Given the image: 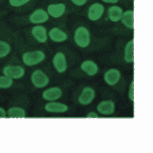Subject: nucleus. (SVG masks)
I'll use <instances>...</instances> for the list:
<instances>
[{
  "label": "nucleus",
  "instance_id": "obj_24",
  "mask_svg": "<svg viewBox=\"0 0 153 153\" xmlns=\"http://www.w3.org/2000/svg\"><path fill=\"white\" fill-rule=\"evenodd\" d=\"M134 80H132L129 85V90L128 92V97L131 102H134Z\"/></svg>",
  "mask_w": 153,
  "mask_h": 153
},
{
  "label": "nucleus",
  "instance_id": "obj_27",
  "mask_svg": "<svg viewBox=\"0 0 153 153\" xmlns=\"http://www.w3.org/2000/svg\"><path fill=\"white\" fill-rule=\"evenodd\" d=\"M7 116V110L1 106H0V118H6Z\"/></svg>",
  "mask_w": 153,
  "mask_h": 153
},
{
  "label": "nucleus",
  "instance_id": "obj_5",
  "mask_svg": "<svg viewBox=\"0 0 153 153\" xmlns=\"http://www.w3.org/2000/svg\"><path fill=\"white\" fill-rule=\"evenodd\" d=\"M2 71L3 75L13 80L23 78L26 74L25 68L19 65H7L3 67Z\"/></svg>",
  "mask_w": 153,
  "mask_h": 153
},
{
  "label": "nucleus",
  "instance_id": "obj_11",
  "mask_svg": "<svg viewBox=\"0 0 153 153\" xmlns=\"http://www.w3.org/2000/svg\"><path fill=\"white\" fill-rule=\"evenodd\" d=\"M96 92L94 88L90 86L84 87L77 98V102L81 105L87 106L91 104L95 100Z\"/></svg>",
  "mask_w": 153,
  "mask_h": 153
},
{
  "label": "nucleus",
  "instance_id": "obj_6",
  "mask_svg": "<svg viewBox=\"0 0 153 153\" xmlns=\"http://www.w3.org/2000/svg\"><path fill=\"white\" fill-rule=\"evenodd\" d=\"M105 10L103 4L100 2H95L88 7L87 12V18L90 22H98L103 17Z\"/></svg>",
  "mask_w": 153,
  "mask_h": 153
},
{
  "label": "nucleus",
  "instance_id": "obj_26",
  "mask_svg": "<svg viewBox=\"0 0 153 153\" xmlns=\"http://www.w3.org/2000/svg\"><path fill=\"white\" fill-rule=\"evenodd\" d=\"M85 117L88 118H99L100 116L98 114V113L94 111H91L89 112L88 114H87Z\"/></svg>",
  "mask_w": 153,
  "mask_h": 153
},
{
  "label": "nucleus",
  "instance_id": "obj_7",
  "mask_svg": "<svg viewBox=\"0 0 153 153\" xmlns=\"http://www.w3.org/2000/svg\"><path fill=\"white\" fill-rule=\"evenodd\" d=\"M49 17L46 10L43 8H37L29 15V20L31 24L35 25H43L49 21Z\"/></svg>",
  "mask_w": 153,
  "mask_h": 153
},
{
  "label": "nucleus",
  "instance_id": "obj_20",
  "mask_svg": "<svg viewBox=\"0 0 153 153\" xmlns=\"http://www.w3.org/2000/svg\"><path fill=\"white\" fill-rule=\"evenodd\" d=\"M7 116L11 118H24L27 117V112L23 107L13 106L7 110Z\"/></svg>",
  "mask_w": 153,
  "mask_h": 153
},
{
  "label": "nucleus",
  "instance_id": "obj_2",
  "mask_svg": "<svg viewBox=\"0 0 153 153\" xmlns=\"http://www.w3.org/2000/svg\"><path fill=\"white\" fill-rule=\"evenodd\" d=\"M73 40L75 45L81 49H86L90 46L91 42L90 31L83 25L77 27L74 30Z\"/></svg>",
  "mask_w": 153,
  "mask_h": 153
},
{
  "label": "nucleus",
  "instance_id": "obj_21",
  "mask_svg": "<svg viewBox=\"0 0 153 153\" xmlns=\"http://www.w3.org/2000/svg\"><path fill=\"white\" fill-rule=\"evenodd\" d=\"M12 50V48L9 42L0 39V59L7 57L11 53Z\"/></svg>",
  "mask_w": 153,
  "mask_h": 153
},
{
  "label": "nucleus",
  "instance_id": "obj_16",
  "mask_svg": "<svg viewBox=\"0 0 153 153\" xmlns=\"http://www.w3.org/2000/svg\"><path fill=\"white\" fill-rule=\"evenodd\" d=\"M81 70L89 76H94L100 71L98 65L91 59H86L83 61L80 65Z\"/></svg>",
  "mask_w": 153,
  "mask_h": 153
},
{
  "label": "nucleus",
  "instance_id": "obj_14",
  "mask_svg": "<svg viewBox=\"0 0 153 153\" xmlns=\"http://www.w3.org/2000/svg\"><path fill=\"white\" fill-rule=\"evenodd\" d=\"M49 39L53 43H62L68 39V33L58 27H53L48 30Z\"/></svg>",
  "mask_w": 153,
  "mask_h": 153
},
{
  "label": "nucleus",
  "instance_id": "obj_15",
  "mask_svg": "<svg viewBox=\"0 0 153 153\" xmlns=\"http://www.w3.org/2000/svg\"><path fill=\"white\" fill-rule=\"evenodd\" d=\"M116 105L114 101L110 100L102 101L97 104L96 110L100 114L105 116H111L115 113Z\"/></svg>",
  "mask_w": 153,
  "mask_h": 153
},
{
  "label": "nucleus",
  "instance_id": "obj_4",
  "mask_svg": "<svg viewBox=\"0 0 153 153\" xmlns=\"http://www.w3.org/2000/svg\"><path fill=\"white\" fill-rule=\"evenodd\" d=\"M51 62L53 68L58 74H64L68 70V59L65 53L63 51L56 52L53 55Z\"/></svg>",
  "mask_w": 153,
  "mask_h": 153
},
{
  "label": "nucleus",
  "instance_id": "obj_1",
  "mask_svg": "<svg viewBox=\"0 0 153 153\" xmlns=\"http://www.w3.org/2000/svg\"><path fill=\"white\" fill-rule=\"evenodd\" d=\"M46 57L45 52L42 49H38L25 52L22 54L21 59L26 66L32 67L43 63Z\"/></svg>",
  "mask_w": 153,
  "mask_h": 153
},
{
  "label": "nucleus",
  "instance_id": "obj_28",
  "mask_svg": "<svg viewBox=\"0 0 153 153\" xmlns=\"http://www.w3.org/2000/svg\"><path fill=\"white\" fill-rule=\"evenodd\" d=\"M101 1L106 4L114 5V4H117L119 2H120V0H101Z\"/></svg>",
  "mask_w": 153,
  "mask_h": 153
},
{
  "label": "nucleus",
  "instance_id": "obj_8",
  "mask_svg": "<svg viewBox=\"0 0 153 153\" xmlns=\"http://www.w3.org/2000/svg\"><path fill=\"white\" fill-rule=\"evenodd\" d=\"M63 95V91L59 87L53 86L45 88L42 92V98L47 102L58 101L62 98Z\"/></svg>",
  "mask_w": 153,
  "mask_h": 153
},
{
  "label": "nucleus",
  "instance_id": "obj_18",
  "mask_svg": "<svg viewBox=\"0 0 153 153\" xmlns=\"http://www.w3.org/2000/svg\"><path fill=\"white\" fill-rule=\"evenodd\" d=\"M123 61L127 64H132L134 63V40L133 39L128 41L125 45L123 51Z\"/></svg>",
  "mask_w": 153,
  "mask_h": 153
},
{
  "label": "nucleus",
  "instance_id": "obj_19",
  "mask_svg": "<svg viewBox=\"0 0 153 153\" xmlns=\"http://www.w3.org/2000/svg\"><path fill=\"white\" fill-rule=\"evenodd\" d=\"M120 22L128 30L134 29V11L133 9H127L123 11Z\"/></svg>",
  "mask_w": 153,
  "mask_h": 153
},
{
  "label": "nucleus",
  "instance_id": "obj_23",
  "mask_svg": "<svg viewBox=\"0 0 153 153\" xmlns=\"http://www.w3.org/2000/svg\"><path fill=\"white\" fill-rule=\"evenodd\" d=\"M31 0H8V3L13 8L21 7L30 3Z\"/></svg>",
  "mask_w": 153,
  "mask_h": 153
},
{
  "label": "nucleus",
  "instance_id": "obj_13",
  "mask_svg": "<svg viewBox=\"0 0 153 153\" xmlns=\"http://www.w3.org/2000/svg\"><path fill=\"white\" fill-rule=\"evenodd\" d=\"M122 78V74L118 69L111 68L105 72L103 80L106 84L110 86H114L118 84Z\"/></svg>",
  "mask_w": 153,
  "mask_h": 153
},
{
  "label": "nucleus",
  "instance_id": "obj_9",
  "mask_svg": "<svg viewBox=\"0 0 153 153\" xmlns=\"http://www.w3.org/2000/svg\"><path fill=\"white\" fill-rule=\"evenodd\" d=\"M43 109L47 113L53 114H65L69 110V105L58 101L47 102L44 105Z\"/></svg>",
  "mask_w": 153,
  "mask_h": 153
},
{
  "label": "nucleus",
  "instance_id": "obj_22",
  "mask_svg": "<svg viewBox=\"0 0 153 153\" xmlns=\"http://www.w3.org/2000/svg\"><path fill=\"white\" fill-rule=\"evenodd\" d=\"M14 81L13 80L3 74L0 75V89H10L13 85Z\"/></svg>",
  "mask_w": 153,
  "mask_h": 153
},
{
  "label": "nucleus",
  "instance_id": "obj_3",
  "mask_svg": "<svg viewBox=\"0 0 153 153\" xmlns=\"http://www.w3.org/2000/svg\"><path fill=\"white\" fill-rule=\"evenodd\" d=\"M32 85L37 89H45L50 83V78L42 69H37L33 71L30 77Z\"/></svg>",
  "mask_w": 153,
  "mask_h": 153
},
{
  "label": "nucleus",
  "instance_id": "obj_10",
  "mask_svg": "<svg viewBox=\"0 0 153 153\" xmlns=\"http://www.w3.org/2000/svg\"><path fill=\"white\" fill-rule=\"evenodd\" d=\"M30 33L35 40L40 44H45L49 39L48 30L43 25L33 26L30 29Z\"/></svg>",
  "mask_w": 153,
  "mask_h": 153
},
{
  "label": "nucleus",
  "instance_id": "obj_25",
  "mask_svg": "<svg viewBox=\"0 0 153 153\" xmlns=\"http://www.w3.org/2000/svg\"><path fill=\"white\" fill-rule=\"evenodd\" d=\"M74 5L78 7H82L85 5L88 0H70Z\"/></svg>",
  "mask_w": 153,
  "mask_h": 153
},
{
  "label": "nucleus",
  "instance_id": "obj_12",
  "mask_svg": "<svg viewBox=\"0 0 153 153\" xmlns=\"http://www.w3.org/2000/svg\"><path fill=\"white\" fill-rule=\"evenodd\" d=\"M46 11L49 17L59 19L64 15L67 10V6L63 3H52L48 4Z\"/></svg>",
  "mask_w": 153,
  "mask_h": 153
},
{
  "label": "nucleus",
  "instance_id": "obj_17",
  "mask_svg": "<svg viewBox=\"0 0 153 153\" xmlns=\"http://www.w3.org/2000/svg\"><path fill=\"white\" fill-rule=\"evenodd\" d=\"M123 11V8L117 4L111 5L107 10L108 19L113 23L120 22Z\"/></svg>",
  "mask_w": 153,
  "mask_h": 153
}]
</instances>
